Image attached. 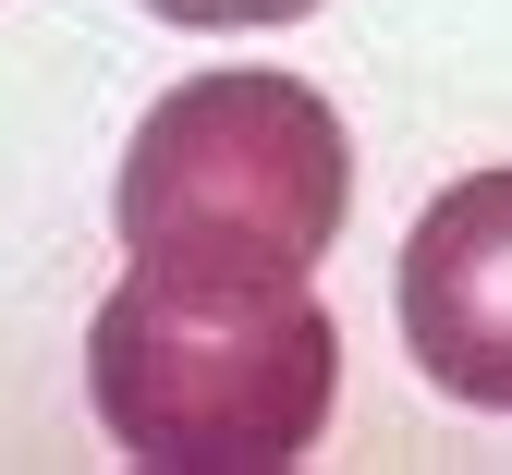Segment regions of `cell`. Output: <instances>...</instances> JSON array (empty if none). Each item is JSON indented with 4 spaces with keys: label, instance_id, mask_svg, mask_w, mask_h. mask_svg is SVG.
<instances>
[{
    "label": "cell",
    "instance_id": "obj_3",
    "mask_svg": "<svg viewBox=\"0 0 512 475\" xmlns=\"http://www.w3.org/2000/svg\"><path fill=\"white\" fill-rule=\"evenodd\" d=\"M391 305L427 390L512 415V171H464L452 195H427V220L403 232Z\"/></svg>",
    "mask_w": 512,
    "mask_h": 475
},
{
    "label": "cell",
    "instance_id": "obj_4",
    "mask_svg": "<svg viewBox=\"0 0 512 475\" xmlns=\"http://www.w3.org/2000/svg\"><path fill=\"white\" fill-rule=\"evenodd\" d=\"M159 25H183V37H244V25H305L317 0H147Z\"/></svg>",
    "mask_w": 512,
    "mask_h": 475
},
{
    "label": "cell",
    "instance_id": "obj_1",
    "mask_svg": "<svg viewBox=\"0 0 512 475\" xmlns=\"http://www.w3.org/2000/svg\"><path fill=\"white\" fill-rule=\"evenodd\" d=\"M86 402L147 475H281L342 402V329L293 268L135 256L86 317Z\"/></svg>",
    "mask_w": 512,
    "mask_h": 475
},
{
    "label": "cell",
    "instance_id": "obj_2",
    "mask_svg": "<svg viewBox=\"0 0 512 475\" xmlns=\"http://www.w3.org/2000/svg\"><path fill=\"white\" fill-rule=\"evenodd\" d=\"M110 220L135 256H208V268H293L317 281V256L354 220V134L305 74L232 61V74H183L135 147H122Z\"/></svg>",
    "mask_w": 512,
    "mask_h": 475
}]
</instances>
